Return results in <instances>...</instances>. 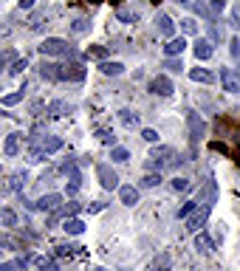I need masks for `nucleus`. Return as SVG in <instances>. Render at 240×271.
<instances>
[{
  "instance_id": "obj_1",
  "label": "nucleus",
  "mask_w": 240,
  "mask_h": 271,
  "mask_svg": "<svg viewBox=\"0 0 240 271\" xmlns=\"http://www.w3.org/2000/svg\"><path fill=\"white\" fill-rule=\"evenodd\" d=\"M170 164H176V150L173 147H153L150 150V156H147V167L150 170H164V167H170Z\"/></svg>"
},
{
  "instance_id": "obj_2",
  "label": "nucleus",
  "mask_w": 240,
  "mask_h": 271,
  "mask_svg": "<svg viewBox=\"0 0 240 271\" xmlns=\"http://www.w3.org/2000/svg\"><path fill=\"white\" fill-rule=\"evenodd\" d=\"M40 54L43 57H65V54H71V46L65 43L63 37H46L40 43Z\"/></svg>"
},
{
  "instance_id": "obj_3",
  "label": "nucleus",
  "mask_w": 240,
  "mask_h": 271,
  "mask_svg": "<svg viewBox=\"0 0 240 271\" xmlns=\"http://www.w3.org/2000/svg\"><path fill=\"white\" fill-rule=\"evenodd\" d=\"M209 212H212V204H204V207H198V209H195L190 218H187V232L198 235V232L204 229V223L209 221Z\"/></svg>"
},
{
  "instance_id": "obj_4",
  "label": "nucleus",
  "mask_w": 240,
  "mask_h": 271,
  "mask_svg": "<svg viewBox=\"0 0 240 271\" xmlns=\"http://www.w3.org/2000/svg\"><path fill=\"white\" fill-rule=\"evenodd\" d=\"M96 175H99V184H102L105 190L113 192V190L122 187V184H119V175L113 173V167H108V164H99V167H96Z\"/></svg>"
},
{
  "instance_id": "obj_5",
  "label": "nucleus",
  "mask_w": 240,
  "mask_h": 271,
  "mask_svg": "<svg viewBox=\"0 0 240 271\" xmlns=\"http://www.w3.org/2000/svg\"><path fill=\"white\" fill-rule=\"evenodd\" d=\"M187 128H190L192 142H201V139H204V133H207V125H204V119H201V116H198L195 111L187 113Z\"/></svg>"
},
{
  "instance_id": "obj_6",
  "label": "nucleus",
  "mask_w": 240,
  "mask_h": 271,
  "mask_svg": "<svg viewBox=\"0 0 240 271\" xmlns=\"http://www.w3.org/2000/svg\"><path fill=\"white\" fill-rule=\"evenodd\" d=\"M60 207H63V195L60 192H48L34 204V209H40V212H57Z\"/></svg>"
},
{
  "instance_id": "obj_7",
  "label": "nucleus",
  "mask_w": 240,
  "mask_h": 271,
  "mask_svg": "<svg viewBox=\"0 0 240 271\" xmlns=\"http://www.w3.org/2000/svg\"><path fill=\"white\" fill-rule=\"evenodd\" d=\"M60 80L82 82V80H85V68H82L80 63H65V65H60Z\"/></svg>"
},
{
  "instance_id": "obj_8",
  "label": "nucleus",
  "mask_w": 240,
  "mask_h": 271,
  "mask_svg": "<svg viewBox=\"0 0 240 271\" xmlns=\"http://www.w3.org/2000/svg\"><path fill=\"white\" fill-rule=\"evenodd\" d=\"M173 91H176V88H173V80L164 77V74H159L156 80L150 82V94H156V96H170Z\"/></svg>"
},
{
  "instance_id": "obj_9",
  "label": "nucleus",
  "mask_w": 240,
  "mask_h": 271,
  "mask_svg": "<svg viewBox=\"0 0 240 271\" xmlns=\"http://www.w3.org/2000/svg\"><path fill=\"white\" fill-rule=\"evenodd\" d=\"M221 82H224V88L229 94H240V77L232 68H224V71H221Z\"/></svg>"
},
{
  "instance_id": "obj_10",
  "label": "nucleus",
  "mask_w": 240,
  "mask_h": 271,
  "mask_svg": "<svg viewBox=\"0 0 240 271\" xmlns=\"http://www.w3.org/2000/svg\"><path fill=\"white\" fill-rule=\"evenodd\" d=\"M184 48H187V40H184V34H181V37H173V40H167V46H164V54L173 60V57H181V54H184Z\"/></svg>"
},
{
  "instance_id": "obj_11",
  "label": "nucleus",
  "mask_w": 240,
  "mask_h": 271,
  "mask_svg": "<svg viewBox=\"0 0 240 271\" xmlns=\"http://www.w3.org/2000/svg\"><path fill=\"white\" fill-rule=\"evenodd\" d=\"M119 201H122L125 207H136V204H139V190L130 187V184H122V187H119Z\"/></svg>"
},
{
  "instance_id": "obj_12",
  "label": "nucleus",
  "mask_w": 240,
  "mask_h": 271,
  "mask_svg": "<svg viewBox=\"0 0 240 271\" xmlns=\"http://www.w3.org/2000/svg\"><path fill=\"white\" fill-rule=\"evenodd\" d=\"M156 26H159V34H161V37H167V40H173V37H176V23H173L167 15H159V17H156Z\"/></svg>"
},
{
  "instance_id": "obj_13",
  "label": "nucleus",
  "mask_w": 240,
  "mask_h": 271,
  "mask_svg": "<svg viewBox=\"0 0 240 271\" xmlns=\"http://www.w3.org/2000/svg\"><path fill=\"white\" fill-rule=\"evenodd\" d=\"M195 249H198L201 255H212V252H215V243H212V238H209L207 232H198V235H195Z\"/></svg>"
},
{
  "instance_id": "obj_14",
  "label": "nucleus",
  "mask_w": 240,
  "mask_h": 271,
  "mask_svg": "<svg viewBox=\"0 0 240 271\" xmlns=\"http://www.w3.org/2000/svg\"><path fill=\"white\" fill-rule=\"evenodd\" d=\"M40 150H43V153H57V150H63V139H60V136H43V139H40Z\"/></svg>"
},
{
  "instance_id": "obj_15",
  "label": "nucleus",
  "mask_w": 240,
  "mask_h": 271,
  "mask_svg": "<svg viewBox=\"0 0 240 271\" xmlns=\"http://www.w3.org/2000/svg\"><path fill=\"white\" fill-rule=\"evenodd\" d=\"M20 139H23L20 133H9V136H6V144H3V153H6V156H17V153H20Z\"/></svg>"
},
{
  "instance_id": "obj_16",
  "label": "nucleus",
  "mask_w": 240,
  "mask_h": 271,
  "mask_svg": "<svg viewBox=\"0 0 240 271\" xmlns=\"http://www.w3.org/2000/svg\"><path fill=\"white\" fill-rule=\"evenodd\" d=\"M192 51H195V57H198V60H209L215 48H212V43H209V40H195Z\"/></svg>"
},
{
  "instance_id": "obj_17",
  "label": "nucleus",
  "mask_w": 240,
  "mask_h": 271,
  "mask_svg": "<svg viewBox=\"0 0 240 271\" xmlns=\"http://www.w3.org/2000/svg\"><path fill=\"white\" fill-rule=\"evenodd\" d=\"M40 77L51 82H60V65L57 63H43L40 65Z\"/></svg>"
},
{
  "instance_id": "obj_18",
  "label": "nucleus",
  "mask_w": 240,
  "mask_h": 271,
  "mask_svg": "<svg viewBox=\"0 0 240 271\" xmlns=\"http://www.w3.org/2000/svg\"><path fill=\"white\" fill-rule=\"evenodd\" d=\"M99 71H102V74H108V77H122V74H125V65H122V63H111V60H105V63L99 65Z\"/></svg>"
},
{
  "instance_id": "obj_19",
  "label": "nucleus",
  "mask_w": 240,
  "mask_h": 271,
  "mask_svg": "<svg viewBox=\"0 0 240 271\" xmlns=\"http://www.w3.org/2000/svg\"><path fill=\"white\" fill-rule=\"evenodd\" d=\"M63 229L68 232V235H82V232H85V223H82L80 218H65Z\"/></svg>"
},
{
  "instance_id": "obj_20",
  "label": "nucleus",
  "mask_w": 240,
  "mask_h": 271,
  "mask_svg": "<svg viewBox=\"0 0 240 271\" xmlns=\"http://www.w3.org/2000/svg\"><path fill=\"white\" fill-rule=\"evenodd\" d=\"M190 77H192V82H204V85H209V82L215 80V77H212V71H207V68H192Z\"/></svg>"
},
{
  "instance_id": "obj_21",
  "label": "nucleus",
  "mask_w": 240,
  "mask_h": 271,
  "mask_svg": "<svg viewBox=\"0 0 240 271\" xmlns=\"http://www.w3.org/2000/svg\"><path fill=\"white\" fill-rule=\"evenodd\" d=\"M85 57H88V60H102V63H105V60H108V51H105L102 46H91L88 51H85Z\"/></svg>"
},
{
  "instance_id": "obj_22",
  "label": "nucleus",
  "mask_w": 240,
  "mask_h": 271,
  "mask_svg": "<svg viewBox=\"0 0 240 271\" xmlns=\"http://www.w3.org/2000/svg\"><path fill=\"white\" fill-rule=\"evenodd\" d=\"M0 223L3 226H17V215H15V209H0Z\"/></svg>"
},
{
  "instance_id": "obj_23",
  "label": "nucleus",
  "mask_w": 240,
  "mask_h": 271,
  "mask_svg": "<svg viewBox=\"0 0 240 271\" xmlns=\"http://www.w3.org/2000/svg\"><path fill=\"white\" fill-rule=\"evenodd\" d=\"M150 271H170V255H159L156 260H153Z\"/></svg>"
},
{
  "instance_id": "obj_24",
  "label": "nucleus",
  "mask_w": 240,
  "mask_h": 271,
  "mask_svg": "<svg viewBox=\"0 0 240 271\" xmlns=\"http://www.w3.org/2000/svg\"><path fill=\"white\" fill-rule=\"evenodd\" d=\"M119 119H122V125H128V128H133V125H139V113H133V111H119Z\"/></svg>"
},
{
  "instance_id": "obj_25",
  "label": "nucleus",
  "mask_w": 240,
  "mask_h": 271,
  "mask_svg": "<svg viewBox=\"0 0 240 271\" xmlns=\"http://www.w3.org/2000/svg\"><path fill=\"white\" fill-rule=\"evenodd\" d=\"M181 34H198V20L195 17H184L181 20Z\"/></svg>"
},
{
  "instance_id": "obj_26",
  "label": "nucleus",
  "mask_w": 240,
  "mask_h": 271,
  "mask_svg": "<svg viewBox=\"0 0 240 271\" xmlns=\"http://www.w3.org/2000/svg\"><path fill=\"white\" fill-rule=\"evenodd\" d=\"M68 111H71V108H68V102H60V99L48 105V113H51V116H65Z\"/></svg>"
},
{
  "instance_id": "obj_27",
  "label": "nucleus",
  "mask_w": 240,
  "mask_h": 271,
  "mask_svg": "<svg viewBox=\"0 0 240 271\" xmlns=\"http://www.w3.org/2000/svg\"><path fill=\"white\" fill-rule=\"evenodd\" d=\"M161 184V173H150V175L142 178V187H147V190H153V187H159Z\"/></svg>"
},
{
  "instance_id": "obj_28",
  "label": "nucleus",
  "mask_w": 240,
  "mask_h": 271,
  "mask_svg": "<svg viewBox=\"0 0 240 271\" xmlns=\"http://www.w3.org/2000/svg\"><path fill=\"white\" fill-rule=\"evenodd\" d=\"M111 159L116 161V164H125V161L130 159V153L125 150V147H113V153H111Z\"/></svg>"
},
{
  "instance_id": "obj_29",
  "label": "nucleus",
  "mask_w": 240,
  "mask_h": 271,
  "mask_svg": "<svg viewBox=\"0 0 240 271\" xmlns=\"http://www.w3.org/2000/svg\"><path fill=\"white\" fill-rule=\"evenodd\" d=\"M195 209H198V201H187L184 207L178 209V218H184V221H187V218H190V215L195 212Z\"/></svg>"
},
{
  "instance_id": "obj_30",
  "label": "nucleus",
  "mask_w": 240,
  "mask_h": 271,
  "mask_svg": "<svg viewBox=\"0 0 240 271\" xmlns=\"http://www.w3.org/2000/svg\"><path fill=\"white\" fill-rule=\"evenodd\" d=\"M116 17H119L122 23H136V20H139V12H128V9H119V12H116Z\"/></svg>"
},
{
  "instance_id": "obj_31",
  "label": "nucleus",
  "mask_w": 240,
  "mask_h": 271,
  "mask_svg": "<svg viewBox=\"0 0 240 271\" xmlns=\"http://www.w3.org/2000/svg\"><path fill=\"white\" fill-rule=\"evenodd\" d=\"M17 102H23V91H15V94L3 96V105H6V108H12V105H17Z\"/></svg>"
},
{
  "instance_id": "obj_32",
  "label": "nucleus",
  "mask_w": 240,
  "mask_h": 271,
  "mask_svg": "<svg viewBox=\"0 0 240 271\" xmlns=\"http://www.w3.org/2000/svg\"><path fill=\"white\" fill-rule=\"evenodd\" d=\"M190 187H192V184H190V178H181V175L173 178V190H176V192H187Z\"/></svg>"
},
{
  "instance_id": "obj_33",
  "label": "nucleus",
  "mask_w": 240,
  "mask_h": 271,
  "mask_svg": "<svg viewBox=\"0 0 240 271\" xmlns=\"http://www.w3.org/2000/svg\"><path fill=\"white\" fill-rule=\"evenodd\" d=\"M99 142L108 144V147H116V136H113L111 130H99Z\"/></svg>"
},
{
  "instance_id": "obj_34",
  "label": "nucleus",
  "mask_w": 240,
  "mask_h": 271,
  "mask_svg": "<svg viewBox=\"0 0 240 271\" xmlns=\"http://www.w3.org/2000/svg\"><path fill=\"white\" fill-rule=\"evenodd\" d=\"M29 161H34V164H40V161H46V153L40 150V144H37V147H32V150H29Z\"/></svg>"
},
{
  "instance_id": "obj_35",
  "label": "nucleus",
  "mask_w": 240,
  "mask_h": 271,
  "mask_svg": "<svg viewBox=\"0 0 240 271\" xmlns=\"http://www.w3.org/2000/svg\"><path fill=\"white\" fill-rule=\"evenodd\" d=\"M142 139H144V142H150V144H156V142H159V133H156L153 128H144L142 130Z\"/></svg>"
},
{
  "instance_id": "obj_36",
  "label": "nucleus",
  "mask_w": 240,
  "mask_h": 271,
  "mask_svg": "<svg viewBox=\"0 0 240 271\" xmlns=\"http://www.w3.org/2000/svg\"><path fill=\"white\" fill-rule=\"evenodd\" d=\"M232 26H235V32L240 34V3L232 6Z\"/></svg>"
},
{
  "instance_id": "obj_37",
  "label": "nucleus",
  "mask_w": 240,
  "mask_h": 271,
  "mask_svg": "<svg viewBox=\"0 0 240 271\" xmlns=\"http://www.w3.org/2000/svg\"><path fill=\"white\" fill-rule=\"evenodd\" d=\"M77 34H85L88 32V20H74V26H71Z\"/></svg>"
},
{
  "instance_id": "obj_38",
  "label": "nucleus",
  "mask_w": 240,
  "mask_h": 271,
  "mask_svg": "<svg viewBox=\"0 0 240 271\" xmlns=\"http://www.w3.org/2000/svg\"><path fill=\"white\" fill-rule=\"evenodd\" d=\"M23 181H26V173H17L12 178V190H23Z\"/></svg>"
},
{
  "instance_id": "obj_39",
  "label": "nucleus",
  "mask_w": 240,
  "mask_h": 271,
  "mask_svg": "<svg viewBox=\"0 0 240 271\" xmlns=\"http://www.w3.org/2000/svg\"><path fill=\"white\" fill-rule=\"evenodd\" d=\"M9 71H12V74H23V71H26V60H15V65H12Z\"/></svg>"
},
{
  "instance_id": "obj_40",
  "label": "nucleus",
  "mask_w": 240,
  "mask_h": 271,
  "mask_svg": "<svg viewBox=\"0 0 240 271\" xmlns=\"http://www.w3.org/2000/svg\"><path fill=\"white\" fill-rule=\"evenodd\" d=\"M181 68H184V65H181V60H167V71H181Z\"/></svg>"
},
{
  "instance_id": "obj_41",
  "label": "nucleus",
  "mask_w": 240,
  "mask_h": 271,
  "mask_svg": "<svg viewBox=\"0 0 240 271\" xmlns=\"http://www.w3.org/2000/svg\"><path fill=\"white\" fill-rule=\"evenodd\" d=\"M85 209H88V212H102V209H105V204H88Z\"/></svg>"
},
{
  "instance_id": "obj_42",
  "label": "nucleus",
  "mask_w": 240,
  "mask_h": 271,
  "mask_svg": "<svg viewBox=\"0 0 240 271\" xmlns=\"http://www.w3.org/2000/svg\"><path fill=\"white\" fill-rule=\"evenodd\" d=\"M17 6H20V9H32L34 0H17Z\"/></svg>"
},
{
  "instance_id": "obj_43",
  "label": "nucleus",
  "mask_w": 240,
  "mask_h": 271,
  "mask_svg": "<svg viewBox=\"0 0 240 271\" xmlns=\"http://www.w3.org/2000/svg\"><path fill=\"white\" fill-rule=\"evenodd\" d=\"M224 6H226V0H212V9H215V12H221Z\"/></svg>"
},
{
  "instance_id": "obj_44",
  "label": "nucleus",
  "mask_w": 240,
  "mask_h": 271,
  "mask_svg": "<svg viewBox=\"0 0 240 271\" xmlns=\"http://www.w3.org/2000/svg\"><path fill=\"white\" fill-rule=\"evenodd\" d=\"M232 54H235V57H240V40H232Z\"/></svg>"
},
{
  "instance_id": "obj_45",
  "label": "nucleus",
  "mask_w": 240,
  "mask_h": 271,
  "mask_svg": "<svg viewBox=\"0 0 240 271\" xmlns=\"http://www.w3.org/2000/svg\"><path fill=\"white\" fill-rule=\"evenodd\" d=\"M91 271H105V269H91Z\"/></svg>"
}]
</instances>
